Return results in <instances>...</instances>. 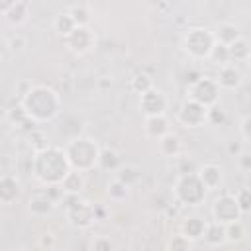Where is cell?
Wrapping results in <instances>:
<instances>
[{
	"label": "cell",
	"mask_w": 251,
	"mask_h": 251,
	"mask_svg": "<svg viewBox=\"0 0 251 251\" xmlns=\"http://www.w3.org/2000/svg\"><path fill=\"white\" fill-rule=\"evenodd\" d=\"M22 110L33 122H47V120H53L59 114L61 98H59V94L53 88L37 84V86H31L24 94Z\"/></svg>",
	"instance_id": "obj_1"
},
{
	"label": "cell",
	"mask_w": 251,
	"mask_h": 251,
	"mask_svg": "<svg viewBox=\"0 0 251 251\" xmlns=\"http://www.w3.org/2000/svg\"><path fill=\"white\" fill-rule=\"evenodd\" d=\"M73 171L65 149L45 147L33 159V175L45 184H63L67 175Z\"/></svg>",
	"instance_id": "obj_2"
},
{
	"label": "cell",
	"mask_w": 251,
	"mask_h": 251,
	"mask_svg": "<svg viewBox=\"0 0 251 251\" xmlns=\"http://www.w3.org/2000/svg\"><path fill=\"white\" fill-rule=\"evenodd\" d=\"M65 153H67V159H69L71 167L75 171H80V173H84V171L92 169L94 165H98L100 163V155H102L98 143L88 139V137L73 139L65 147Z\"/></svg>",
	"instance_id": "obj_3"
},
{
	"label": "cell",
	"mask_w": 251,
	"mask_h": 251,
	"mask_svg": "<svg viewBox=\"0 0 251 251\" xmlns=\"http://www.w3.org/2000/svg\"><path fill=\"white\" fill-rule=\"evenodd\" d=\"M214 45L216 35L206 27H192L184 35V49L192 59H210Z\"/></svg>",
	"instance_id": "obj_4"
},
{
	"label": "cell",
	"mask_w": 251,
	"mask_h": 251,
	"mask_svg": "<svg viewBox=\"0 0 251 251\" xmlns=\"http://www.w3.org/2000/svg\"><path fill=\"white\" fill-rule=\"evenodd\" d=\"M175 192H176L178 200H182L184 204L196 206L198 202L204 200L208 188L204 186V182L198 178L196 173H184L178 176V180L175 184Z\"/></svg>",
	"instance_id": "obj_5"
},
{
	"label": "cell",
	"mask_w": 251,
	"mask_h": 251,
	"mask_svg": "<svg viewBox=\"0 0 251 251\" xmlns=\"http://www.w3.org/2000/svg\"><path fill=\"white\" fill-rule=\"evenodd\" d=\"M220 84L214 80V78H210V76H200L196 82H192L190 84V94H188V98L190 100H194V102H198V104H202L204 108H214L216 104H218V98H220Z\"/></svg>",
	"instance_id": "obj_6"
},
{
	"label": "cell",
	"mask_w": 251,
	"mask_h": 251,
	"mask_svg": "<svg viewBox=\"0 0 251 251\" xmlns=\"http://www.w3.org/2000/svg\"><path fill=\"white\" fill-rule=\"evenodd\" d=\"M212 216H214V222H218L222 226L241 220V210L235 200V194H222L212 206Z\"/></svg>",
	"instance_id": "obj_7"
},
{
	"label": "cell",
	"mask_w": 251,
	"mask_h": 251,
	"mask_svg": "<svg viewBox=\"0 0 251 251\" xmlns=\"http://www.w3.org/2000/svg\"><path fill=\"white\" fill-rule=\"evenodd\" d=\"M65 39V45L73 51V53H86V51H90L92 47H94V41H96V37H94V31L88 27V25H76L67 37H63Z\"/></svg>",
	"instance_id": "obj_8"
},
{
	"label": "cell",
	"mask_w": 251,
	"mask_h": 251,
	"mask_svg": "<svg viewBox=\"0 0 251 251\" xmlns=\"http://www.w3.org/2000/svg\"><path fill=\"white\" fill-rule=\"evenodd\" d=\"M208 120V108H204L202 104L194 102V100H186L180 110H178V122L184 127H198Z\"/></svg>",
	"instance_id": "obj_9"
},
{
	"label": "cell",
	"mask_w": 251,
	"mask_h": 251,
	"mask_svg": "<svg viewBox=\"0 0 251 251\" xmlns=\"http://www.w3.org/2000/svg\"><path fill=\"white\" fill-rule=\"evenodd\" d=\"M139 108L143 110V114L147 118H155V116H165V110H167V98L161 90L157 88H151L149 92L141 94L139 98Z\"/></svg>",
	"instance_id": "obj_10"
},
{
	"label": "cell",
	"mask_w": 251,
	"mask_h": 251,
	"mask_svg": "<svg viewBox=\"0 0 251 251\" xmlns=\"http://www.w3.org/2000/svg\"><path fill=\"white\" fill-rule=\"evenodd\" d=\"M0 10L4 14V18L12 24V25H22L27 22L29 16V4L27 2H8V4H0Z\"/></svg>",
	"instance_id": "obj_11"
},
{
	"label": "cell",
	"mask_w": 251,
	"mask_h": 251,
	"mask_svg": "<svg viewBox=\"0 0 251 251\" xmlns=\"http://www.w3.org/2000/svg\"><path fill=\"white\" fill-rule=\"evenodd\" d=\"M216 82L220 84V88H226V90H235L241 82H243V75L241 71L233 65V63H227L224 67H220V73H218V78Z\"/></svg>",
	"instance_id": "obj_12"
},
{
	"label": "cell",
	"mask_w": 251,
	"mask_h": 251,
	"mask_svg": "<svg viewBox=\"0 0 251 251\" xmlns=\"http://www.w3.org/2000/svg\"><path fill=\"white\" fill-rule=\"evenodd\" d=\"M69 220H71V224H75L78 227H88L96 220V216H94V210L86 202H78L69 208Z\"/></svg>",
	"instance_id": "obj_13"
},
{
	"label": "cell",
	"mask_w": 251,
	"mask_h": 251,
	"mask_svg": "<svg viewBox=\"0 0 251 251\" xmlns=\"http://www.w3.org/2000/svg\"><path fill=\"white\" fill-rule=\"evenodd\" d=\"M196 175H198V178L204 182V186H206L208 190L220 186V182H222V169H220L218 165H214V163L202 165V167L196 171Z\"/></svg>",
	"instance_id": "obj_14"
},
{
	"label": "cell",
	"mask_w": 251,
	"mask_h": 251,
	"mask_svg": "<svg viewBox=\"0 0 251 251\" xmlns=\"http://www.w3.org/2000/svg\"><path fill=\"white\" fill-rule=\"evenodd\" d=\"M20 192H22L20 182H18L14 176L4 175L2 180H0V200H2V204H4V206L12 204L14 200H18Z\"/></svg>",
	"instance_id": "obj_15"
},
{
	"label": "cell",
	"mask_w": 251,
	"mask_h": 251,
	"mask_svg": "<svg viewBox=\"0 0 251 251\" xmlns=\"http://www.w3.org/2000/svg\"><path fill=\"white\" fill-rule=\"evenodd\" d=\"M214 35H216V41L218 43H224V45H233L237 39H241V31H239V27L235 25V24H231V22H222L220 25H218V29L214 31Z\"/></svg>",
	"instance_id": "obj_16"
},
{
	"label": "cell",
	"mask_w": 251,
	"mask_h": 251,
	"mask_svg": "<svg viewBox=\"0 0 251 251\" xmlns=\"http://www.w3.org/2000/svg\"><path fill=\"white\" fill-rule=\"evenodd\" d=\"M145 133L149 137H157V141L161 137H165L169 133V124L165 116H155V118H147L145 120Z\"/></svg>",
	"instance_id": "obj_17"
},
{
	"label": "cell",
	"mask_w": 251,
	"mask_h": 251,
	"mask_svg": "<svg viewBox=\"0 0 251 251\" xmlns=\"http://www.w3.org/2000/svg\"><path fill=\"white\" fill-rule=\"evenodd\" d=\"M182 149V143H180V137L173 131H169L165 137L159 139V151L165 155V157H176Z\"/></svg>",
	"instance_id": "obj_18"
},
{
	"label": "cell",
	"mask_w": 251,
	"mask_h": 251,
	"mask_svg": "<svg viewBox=\"0 0 251 251\" xmlns=\"http://www.w3.org/2000/svg\"><path fill=\"white\" fill-rule=\"evenodd\" d=\"M206 222H202L200 218H188L184 224H182V233L188 237V239H198V237H204V231H206Z\"/></svg>",
	"instance_id": "obj_19"
},
{
	"label": "cell",
	"mask_w": 251,
	"mask_h": 251,
	"mask_svg": "<svg viewBox=\"0 0 251 251\" xmlns=\"http://www.w3.org/2000/svg\"><path fill=\"white\" fill-rule=\"evenodd\" d=\"M204 239L208 245H220L226 241V226L218 224V222H212L206 226V231H204Z\"/></svg>",
	"instance_id": "obj_20"
},
{
	"label": "cell",
	"mask_w": 251,
	"mask_h": 251,
	"mask_svg": "<svg viewBox=\"0 0 251 251\" xmlns=\"http://www.w3.org/2000/svg\"><path fill=\"white\" fill-rule=\"evenodd\" d=\"M114 178H118L120 182H124L126 186H133L137 180H139V169L137 167H133V165H122L118 171H116V176Z\"/></svg>",
	"instance_id": "obj_21"
},
{
	"label": "cell",
	"mask_w": 251,
	"mask_h": 251,
	"mask_svg": "<svg viewBox=\"0 0 251 251\" xmlns=\"http://www.w3.org/2000/svg\"><path fill=\"white\" fill-rule=\"evenodd\" d=\"M245 237H247V227H245V224L241 220L226 226V241H229V243H241Z\"/></svg>",
	"instance_id": "obj_22"
},
{
	"label": "cell",
	"mask_w": 251,
	"mask_h": 251,
	"mask_svg": "<svg viewBox=\"0 0 251 251\" xmlns=\"http://www.w3.org/2000/svg\"><path fill=\"white\" fill-rule=\"evenodd\" d=\"M53 25H55V29H57L63 37H67V35L76 27V22H75V18H73L69 12H63V14H59V16L55 18Z\"/></svg>",
	"instance_id": "obj_23"
},
{
	"label": "cell",
	"mask_w": 251,
	"mask_h": 251,
	"mask_svg": "<svg viewBox=\"0 0 251 251\" xmlns=\"http://www.w3.org/2000/svg\"><path fill=\"white\" fill-rule=\"evenodd\" d=\"M251 55V47L247 45V41L241 37L237 39L233 45H229V59L231 61H247Z\"/></svg>",
	"instance_id": "obj_24"
},
{
	"label": "cell",
	"mask_w": 251,
	"mask_h": 251,
	"mask_svg": "<svg viewBox=\"0 0 251 251\" xmlns=\"http://www.w3.org/2000/svg\"><path fill=\"white\" fill-rule=\"evenodd\" d=\"M29 210H31V214L43 216V214H47V212L53 210V202H51L47 196L37 194V196H33V198L29 200Z\"/></svg>",
	"instance_id": "obj_25"
},
{
	"label": "cell",
	"mask_w": 251,
	"mask_h": 251,
	"mask_svg": "<svg viewBox=\"0 0 251 251\" xmlns=\"http://www.w3.org/2000/svg\"><path fill=\"white\" fill-rule=\"evenodd\" d=\"M61 186H63L65 190H69V192H78V190L84 186V176H82V173L73 169V171L67 175V178L63 180Z\"/></svg>",
	"instance_id": "obj_26"
},
{
	"label": "cell",
	"mask_w": 251,
	"mask_h": 251,
	"mask_svg": "<svg viewBox=\"0 0 251 251\" xmlns=\"http://www.w3.org/2000/svg\"><path fill=\"white\" fill-rule=\"evenodd\" d=\"M108 196L116 202H122L129 196V186H126L124 182H120L118 178H114L110 184H108Z\"/></svg>",
	"instance_id": "obj_27"
},
{
	"label": "cell",
	"mask_w": 251,
	"mask_h": 251,
	"mask_svg": "<svg viewBox=\"0 0 251 251\" xmlns=\"http://www.w3.org/2000/svg\"><path fill=\"white\" fill-rule=\"evenodd\" d=\"M167 251H192V239H188L184 233H176L169 239Z\"/></svg>",
	"instance_id": "obj_28"
},
{
	"label": "cell",
	"mask_w": 251,
	"mask_h": 251,
	"mask_svg": "<svg viewBox=\"0 0 251 251\" xmlns=\"http://www.w3.org/2000/svg\"><path fill=\"white\" fill-rule=\"evenodd\" d=\"M69 14L75 18L76 25H86L88 20H90V8L86 4H76V6H71L69 8Z\"/></svg>",
	"instance_id": "obj_29"
},
{
	"label": "cell",
	"mask_w": 251,
	"mask_h": 251,
	"mask_svg": "<svg viewBox=\"0 0 251 251\" xmlns=\"http://www.w3.org/2000/svg\"><path fill=\"white\" fill-rule=\"evenodd\" d=\"M90 251H116V243L108 235H96L90 241Z\"/></svg>",
	"instance_id": "obj_30"
},
{
	"label": "cell",
	"mask_w": 251,
	"mask_h": 251,
	"mask_svg": "<svg viewBox=\"0 0 251 251\" xmlns=\"http://www.w3.org/2000/svg\"><path fill=\"white\" fill-rule=\"evenodd\" d=\"M235 200L239 204L241 214H249L251 212V188L249 186H243L241 190H237L235 192Z\"/></svg>",
	"instance_id": "obj_31"
},
{
	"label": "cell",
	"mask_w": 251,
	"mask_h": 251,
	"mask_svg": "<svg viewBox=\"0 0 251 251\" xmlns=\"http://www.w3.org/2000/svg\"><path fill=\"white\" fill-rule=\"evenodd\" d=\"M235 165L241 173L245 175H251V151L249 149H243L237 157H235Z\"/></svg>",
	"instance_id": "obj_32"
},
{
	"label": "cell",
	"mask_w": 251,
	"mask_h": 251,
	"mask_svg": "<svg viewBox=\"0 0 251 251\" xmlns=\"http://www.w3.org/2000/svg\"><path fill=\"white\" fill-rule=\"evenodd\" d=\"M239 129H241V135H243V139H245V141H251V114H247V116L241 120V124H239Z\"/></svg>",
	"instance_id": "obj_33"
},
{
	"label": "cell",
	"mask_w": 251,
	"mask_h": 251,
	"mask_svg": "<svg viewBox=\"0 0 251 251\" xmlns=\"http://www.w3.org/2000/svg\"><path fill=\"white\" fill-rule=\"evenodd\" d=\"M39 245L41 247H47V249H53L55 247V235L53 233H43L41 239H39Z\"/></svg>",
	"instance_id": "obj_34"
},
{
	"label": "cell",
	"mask_w": 251,
	"mask_h": 251,
	"mask_svg": "<svg viewBox=\"0 0 251 251\" xmlns=\"http://www.w3.org/2000/svg\"><path fill=\"white\" fill-rule=\"evenodd\" d=\"M245 63H247V67H249V69H251V55H249V59H247V61H245Z\"/></svg>",
	"instance_id": "obj_35"
}]
</instances>
